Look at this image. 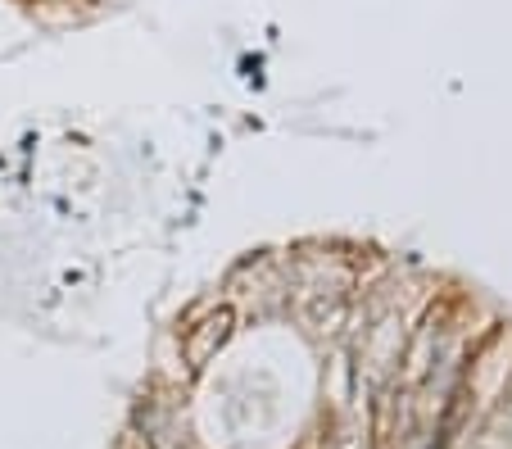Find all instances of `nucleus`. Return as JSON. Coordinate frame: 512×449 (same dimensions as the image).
I'll return each instance as SVG.
<instances>
[{
  "instance_id": "nucleus-2",
  "label": "nucleus",
  "mask_w": 512,
  "mask_h": 449,
  "mask_svg": "<svg viewBox=\"0 0 512 449\" xmlns=\"http://www.w3.org/2000/svg\"><path fill=\"white\" fill-rule=\"evenodd\" d=\"M236 323H241V313H236L232 300H213L195 323H186L182 327V363L186 368L200 372L204 363L218 359V350L236 336Z\"/></svg>"
},
{
  "instance_id": "nucleus-1",
  "label": "nucleus",
  "mask_w": 512,
  "mask_h": 449,
  "mask_svg": "<svg viewBox=\"0 0 512 449\" xmlns=\"http://www.w3.org/2000/svg\"><path fill=\"white\" fill-rule=\"evenodd\" d=\"M290 304L300 313V323L309 336H340L354 323V286H304V291H290Z\"/></svg>"
}]
</instances>
